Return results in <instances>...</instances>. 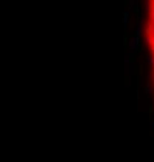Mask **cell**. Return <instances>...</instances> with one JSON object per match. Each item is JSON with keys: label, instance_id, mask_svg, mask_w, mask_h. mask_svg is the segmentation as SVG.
I'll return each instance as SVG.
<instances>
[{"label": "cell", "instance_id": "obj_6", "mask_svg": "<svg viewBox=\"0 0 154 162\" xmlns=\"http://www.w3.org/2000/svg\"><path fill=\"white\" fill-rule=\"evenodd\" d=\"M149 126H151V129H154V120L149 122Z\"/></svg>", "mask_w": 154, "mask_h": 162}, {"label": "cell", "instance_id": "obj_4", "mask_svg": "<svg viewBox=\"0 0 154 162\" xmlns=\"http://www.w3.org/2000/svg\"><path fill=\"white\" fill-rule=\"evenodd\" d=\"M142 34H143V25H137V30H136V34H134V36L140 39Z\"/></svg>", "mask_w": 154, "mask_h": 162}, {"label": "cell", "instance_id": "obj_3", "mask_svg": "<svg viewBox=\"0 0 154 162\" xmlns=\"http://www.w3.org/2000/svg\"><path fill=\"white\" fill-rule=\"evenodd\" d=\"M143 94H146V95L154 94V87L151 86V81H149V78H146V86H145V89H143Z\"/></svg>", "mask_w": 154, "mask_h": 162}, {"label": "cell", "instance_id": "obj_2", "mask_svg": "<svg viewBox=\"0 0 154 162\" xmlns=\"http://www.w3.org/2000/svg\"><path fill=\"white\" fill-rule=\"evenodd\" d=\"M128 25H129V11L123 13V28H125V34H128Z\"/></svg>", "mask_w": 154, "mask_h": 162}, {"label": "cell", "instance_id": "obj_5", "mask_svg": "<svg viewBox=\"0 0 154 162\" xmlns=\"http://www.w3.org/2000/svg\"><path fill=\"white\" fill-rule=\"evenodd\" d=\"M149 20L154 24V2H153V10H151V16H149Z\"/></svg>", "mask_w": 154, "mask_h": 162}, {"label": "cell", "instance_id": "obj_1", "mask_svg": "<svg viewBox=\"0 0 154 162\" xmlns=\"http://www.w3.org/2000/svg\"><path fill=\"white\" fill-rule=\"evenodd\" d=\"M140 39L138 37H136V36H131V53H136L137 50H138V47H140Z\"/></svg>", "mask_w": 154, "mask_h": 162}]
</instances>
